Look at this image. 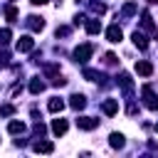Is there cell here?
Masks as SVG:
<instances>
[{
  "mask_svg": "<svg viewBox=\"0 0 158 158\" xmlns=\"http://www.w3.org/2000/svg\"><path fill=\"white\" fill-rule=\"evenodd\" d=\"M141 96H143V104H146V109H151V111H158V94L153 91V86H141Z\"/></svg>",
  "mask_w": 158,
  "mask_h": 158,
  "instance_id": "7a4b0ae2",
  "label": "cell"
},
{
  "mask_svg": "<svg viewBox=\"0 0 158 158\" xmlns=\"http://www.w3.org/2000/svg\"><path fill=\"white\" fill-rule=\"evenodd\" d=\"M69 106H72L74 111H81V109L86 106V96H84V94H72V96H69Z\"/></svg>",
  "mask_w": 158,
  "mask_h": 158,
  "instance_id": "7c38bea8",
  "label": "cell"
},
{
  "mask_svg": "<svg viewBox=\"0 0 158 158\" xmlns=\"http://www.w3.org/2000/svg\"><path fill=\"white\" fill-rule=\"evenodd\" d=\"M10 2H17V0H10Z\"/></svg>",
  "mask_w": 158,
  "mask_h": 158,
  "instance_id": "e575fe53",
  "label": "cell"
},
{
  "mask_svg": "<svg viewBox=\"0 0 158 158\" xmlns=\"http://www.w3.org/2000/svg\"><path fill=\"white\" fill-rule=\"evenodd\" d=\"M99 126V118H94V116H79L77 118V128H81V131H94Z\"/></svg>",
  "mask_w": 158,
  "mask_h": 158,
  "instance_id": "8992f818",
  "label": "cell"
},
{
  "mask_svg": "<svg viewBox=\"0 0 158 158\" xmlns=\"http://www.w3.org/2000/svg\"><path fill=\"white\" fill-rule=\"evenodd\" d=\"M131 40H133V44H136L138 49H148V37H146V35H143L141 30H133Z\"/></svg>",
  "mask_w": 158,
  "mask_h": 158,
  "instance_id": "8fae6325",
  "label": "cell"
},
{
  "mask_svg": "<svg viewBox=\"0 0 158 158\" xmlns=\"http://www.w3.org/2000/svg\"><path fill=\"white\" fill-rule=\"evenodd\" d=\"M5 17H7L10 22H15V20H17V7H15L12 2H10L7 7H5Z\"/></svg>",
  "mask_w": 158,
  "mask_h": 158,
  "instance_id": "cb8c5ba5",
  "label": "cell"
},
{
  "mask_svg": "<svg viewBox=\"0 0 158 158\" xmlns=\"http://www.w3.org/2000/svg\"><path fill=\"white\" fill-rule=\"evenodd\" d=\"M148 2H151V5H156V2H158V0H148Z\"/></svg>",
  "mask_w": 158,
  "mask_h": 158,
  "instance_id": "1f68e13d",
  "label": "cell"
},
{
  "mask_svg": "<svg viewBox=\"0 0 158 158\" xmlns=\"http://www.w3.org/2000/svg\"><path fill=\"white\" fill-rule=\"evenodd\" d=\"M15 47H17V52H32V49H35V40H32L30 35H22Z\"/></svg>",
  "mask_w": 158,
  "mask_h": 158,
  "instance_id": "ba28073f",
  "label": "cell"
},
{
  "mask_svg": "<svg viewBox=\"0 0 158 158\" xmlns=\"http://www.w3.org/2000/svg\"><path fill=\"white\" fill-rule=\"evenodd\" d=\"M7 131H10L12 136H20V133L27 131V126H25L22 121H10V123H7Z\"/></svg>",
  "mask_w": 158,
  "mask_h": 158,
  "instance_id": "ffe728a7",
  "label": "cell"
},
{
  "mask_svg": "<svg viewBox=\"0 0 158 158\" xmlns=\"http://www.w3.org/2000/svg\"><path fill=\"white\" fill-rule=\"evenodd\" d=\"M118 59H116V54L114 52H106V64H116Z\"/></svg>",
  "mask_w": 158,
  "mask_h": 158,
  "instance_id": "f1b7e54d",
  "label": "cell"
},
{
  "mask_svg": "<svg viewBox=\"0 0 158 158\" xmlns=\"http://www.w3.org/2000/svg\"><path fill=\"white\" fill-rule=\"evenodd\" d=\"M109 143H111V148H123V146H126V138H123V133L114 131V133L109 136Z\"/></svg>",
  "mask_w": 158,
  "mask_h": 158,
  "instance_id": "e0dca14e",
  "label": "cell"
},
{
  "mask_svg": "<svg viewBox=\"0 0 158 158\" xmlns=\"http://www.w3.org/2000/svg\"><path fill=\"white\" fill-rule=\"evenodd\" d=\"M7 64H10V52L0 49V67H7Z\"/></svg>",
  "mask_w": 158,
  "mask_h": 158,
  "instance_id": "83f0119b",
  "label": "cell"
},
{
  "mask_svg": "<svg viewBox=\"0 0 158 158\" xmlns=\"http://www.w3.org/2000/svg\"><path fill=\"white\" fill-rule=\"evenodd\" d=\"M84 25H86V32L89 35H99L101 32V22L94 17V20H84Z\"/></svg>",
  "mask_w": 158,
  "mask_h": 158,
  "instance_id": "44dd1931",
  "label": "cell"
},
{
  "mask_svg": "<svg viewBox=\"0 0 158 158\" xmlns=\"http://www.w3.org/2000/svg\"><path fill=\"white\" fill-rule=\"evenodd\" d=\"M156 131H158V121H156Z\"/></svg>",
  "mask_w": 158,
  "mask_h": 158,
  "instance_id": "836d02e7",
  "label": "cell"
},
{
  "mask_svg": "<svg viewBox=\"0 0 158 158\" xmlns=\"http://www.w3.org/2000/svg\"><path fill=\"white\" fill-rule=\"evenodd\" d=\"M74 62H79V64H86L89 62V57L94 54V44H89V42H84V44H79L74 52Z\"/></svg>",
  "mask_w": 158,
  "mask_h": 158,
  "instance_id": "3957f363",
  "label": "cell"
},
{
  "mask_svg": "<svg viewBox=\"0 0 158 158\" xmlns=\"http://www.w3.org/2000/svg\"><path fill=\"white\" fill-rule=\"evenodd\" d=\"M136 72H138L141 77H151V74H153V64L146 62V59H141V62H136Z\"/></svg>",
  "mask_w": 158,
  "mask_h": 158,
  "instance_id": "9a60e30c",
  "label": "cell"
},
{
  "mask_svg": "<svg viewBox=\"0 0 158 158\" xmlns=\"http://www.w3.org/2000/svg\"><path fill=\"white\" fill-rule=\"evenodd\" d=\"M116 84L121 86L123 96L131 101V99H133V79H131V74H128V72H118V74H116Z\"/></svg>",
  "mask_w": 158,
  "mask_h": 158,
  "instance_id": "6da1fadb",
  "label": "cell"
},
{
  "mask_svg": "<svg viewBox=\"0 0 158 158\" xmlns=\"http://www.w3.org/2000/svg\"><path fill=\"white\" fill-rule=\"evenodd\" d=\"M20 91H22V86H20V84H15V86H12V89H10V96H12V99H15V96H17V94H20Z\"/></svg>",
  "mask_w": 158,
  "mask_h": 158,
  "instance_id": "f546056e",
  "label": "cell"
},
{
  "mask_svg": "<svg viewBox=\"0 0 158 158\" xmlns=\"http://www.w3.org/2000/svg\"><path fill=\"white\" fill-rule=\"evenodd\" d=\"M32 151H35V153H52V151H54V143H52V141H42V138H40V141H35V143H32Z\"/></svg>",
  "mask_w": 158,
  "mask_h": 158,
  "instance_id": "9c48e42d",
  "label": "cell"
},
{
  "mask_svg": "<svg viewBox=\"0 0 158 158\" xmlns=\"http://www.w3.org/2000/svg\"><path fill=\"white\" fill-rule=\"evenodd\" d=\"M12 114H15V106L12 104H2L0 106V116H12Z\"/></svg>",
  "mask_w": 158,
  "mask_h": 158,
  "instance_id": "4316f807",
  "label": "cell"
},
{
  "mask_svg": "<svg viewBox=\"0 0 158 158\" xmlns=\"http://www.w3.org/2000/svg\"><path fill=\"white\" fill-rule=\"evenodd\" d=\"M54 5H62V0H54Z\"/></svg>",
  "mask_w": 158,
  "mask_h": 158,
  "instance_id": "d6a6232c",
  "label": "cell"
},
{
  "mask_svg": "<svg viewBox=\"0 0 158 158\" xmlns=\"http://www.w3.org/2000/svg\"><path fill=\"white\" fill-rule=\"evenodd\" d=\"M10 37H12V32L5 27V30H0V47H5L7 42H10Z\"/></svg>",
  "mask_w": 158,
  "mask_h": 158,
  "instance_id": "484cf974",
  "label": "cell"
},
{
  "mask_svg": "<svg viewBox=\"0 0 158 158\" xmlns=\"http://www.w3.org/2000/svg\"><path fill=\"white\" fill-rule=\"evenodd\" d=\"M44 86H47V84H44L40 77H32V81H30V91H32V94H42Z\"/></svg>",
  "mask_w": 158,
  "mask_h": 158,
  "instance_id": "7402d4cb",
  "label": "cell"
},
{
  "mask_svg": "<svg viewBox=\"0 0 158 158\" xmlns=\"http://www.w3.org/2000/svg\"><path fill=\"white\" fill-rule=\"evenodd\" d=\"M84 79H89V81H99L101 86H109V81H106V74L104 72H99V69H89V67H84Z\"/></svg>",
  "mask_w": 158,
  "mask_h": 158,
  "instance_id": "5b68a950",
  "label": "cell"
},
{
  "mask_svg": "<svg viewBox=\"0 0 158 158\" xmlns=\"http://www.w3.org/2000/svg\"><path fill=\"white\" fill-rule=\"evenodd\" d=\"M79 2H81V5H86V7H89V12H94L96 17L106 12V5H104V2H94V0H77V5H79Z\"/></svg>",
  "mask_w": 158,
  "mask_h": 158,
  "instance_id": "52a82bcc",
  "label": "cell"
},
{
  "mask_svg": "<svg viewBox=\"0 0 158 158\" xmlns=\"http://www.w3.org/2000/svg\"><path fill=\"white\" fill-rule=\"evenodd\" d=\"M106 40H109V42H114V44H116V42H121V40H123L121 27H118V25H111V27L106 30Z\"/></svg>",
  "mask_w": 158,
  "mask_h": 158,
  "instance_id": "30bf717a",
  "label": "cell"
},
{
  "mask_svg": "<svg viewBox=\"0 0 158 158\" xmlns=\"http://www.w3.org/2000/svg\"><path fill=\"white\" fill-rule=\"evenodd\" d=\"M47 109H49L52 114H59V111L64 109V99H59V96H52V99H49V104H47Z\"/></svg>",
  "mask_w": 158,
  "mask_h": 158,
  "instance_id": "d6986e66",
  "label": "cell"
},
{
  "mask_svg": "<svg viewBox=\"0 0 158 158\" xmlns=\"http://www.w3.org/2000/svg\"><path fill=\"white\" fill-rule=\"evenodd\" d=\"M30 2H32V5H44L47 0H30Z\"/></svg>",
  "mask_w": 158,
  "mask_h": 158,
  "instance_id": "4dcf8cb0",
  "label": "cell"
},
{
  "mask_svg": "<svg viewBox=\"0 0 158 158\" xmlns=\"http://www.w3.org/2000/svg\"><path fill=\"white\" fill-rule=\"evenodd\" d=\"M27 27H30L32 32H42V30H44V20L37 17V15H30V17H27Z\"/></svg>",
  "mask_w": 158,
  "mask_h": 158,
  "instance_id": "5bb4252c",
  "label": "cell"
},
{
  "mask_svg": "<svg viewBox=\"0 0 158 158\" xmlns=\"http://www.w3.org/2000/svg\"><path fill=\"white\" fill-rule=\"evenodd\" d=\"M69 35H72V27H67V25H59L54 30V37H69Z\"/></svg>",
  "mask_w": 158,
  "mask_h": 158,
  "instance_id": "d4e9b609",
  "label": "cell"
},
{
  "mask_svg": "<svg viewBox=\"0 0 158 158\" xmlns=\"http://www.w3.org/2000/svg\"><path fill=\"white\" fill-rule=\"evenodd\" d=\"M101 109H104L106 116H114V114L118 111V101H116V99H106V101L101 104Z\"/></svg>",
  "mask_w": 158,
  "mask_h": 158,
  "instance_id": "2e32d148",
  "label": "cell"
},
{
  "mask_svg": "<svg viewBox=\"0 0 158 158\" xmlns=\"http://www.w3.org/2000/svg\"><path fill=\"white\" fill-rule=\"evenodd\" d=\"M32 133H35V136H37V138H42V136H44V133H47V128H44V123H42V121H40V118H37V121H35V126H32Z\"/></svg>",
  "mask_w": 158,
  "mask_h": 158,
  "instance_id": "603a6c76",
  "label": "cell"
},
{
  "mask_svg": "<svg viewBox=\"0 0 158 158\" xmlns=\"http://www.w3.org/2000/svg\"><path fill=\"white\" fill-rule=\"evenodd\" d=\"M67 128H69L67 118H54V121H52V133H54V136H64Z\"/></svg>",
  "mask_w": 158,
  "mask_h": 158,
  "instance_id": "4fadbf2b",
  "label": "cell"
},
{
  "mask_svg": "<svg viewBox=\"0 0 158 158\" xmlns=\"http://www.w3.org/2000/svg\"><path fill=\"white\" fill-rule=\"evenodd\" d=\"M136 12H138V5H136V2H126V5L121 7V17H123V20H128V17H133Z\"/></svg>",
  "mask_w": 158,
  "mask_h": 158,
  "instance_id": "ac0fdd59",
  "label": "cell"
},
{
  "mask_svg": "<svg viewBox=\"0 0 158 158\" xmlns=\"http://www.w3.org/2000/svg\"><path fill=\"white\" fill-rule=\"evenodd\" d=\"M141 27H143V30H148L153 40H158V25L153 22V17H151V12H148V10H141Z\"/></svg>",
  "mask_w": 158,
  "mask_h": 158,
  "instance_id": "277c9868",
  "label": "cell"
}]
</instances>
